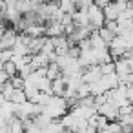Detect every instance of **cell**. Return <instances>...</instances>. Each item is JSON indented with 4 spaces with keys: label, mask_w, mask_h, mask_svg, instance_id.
<instances>
[{
    "label": "cell",
    "mask_w": 133,
    "mask_h": 133,
    "mask_svg": "<svg viewBox=\"0 0 133 133\" xmlns=\"http://www.w3.org/2000/svg\"><path fill=\"white\" fill-rule=\"evenodd\" d=\"M69 106H68V100L64 97H57V95H51V98L48 100L46 106H42V113L46 117H49L51 120H58L60 117H64L68 113Z\"/></svg>",
    "instance_id": "6da1fadb"
},
{
    "label": "cell",
    "mask_w": 133,
    "mask_h": 133,
    "mask_svg": "<svg viewBox=\"0 0 133 133\" xmlns=\"http://www.w3.org/2000/svg\"><path fill=\"white\" fill-rule=\"evenodd\" d=\"M86 11H88V18H89V29H91V31H98V29L104 26V22H106L104 13H102V8L91 4Z\"/></svg>",
    "instance_id": "7a4b0ae2"
},
{
    "label": "cell",
    "mask_w": 133,
    "mask_h": 133,
    "mask_svg": "<svg viewBox=\"0 0 133 133\" xmlns=\"http://www.w3.org/2000/svg\"><path fill=\"white\" fill-rule=\"evenodd\" d=\"M97 113L102 115V117H106L109 122L118 118V108H117L113 102H109V100H106L104 104H100V106L97 108Z\"/></svg>",
    "instance_id": "3957f363"
},
{
    "label": "cell",
    "mask_w": 133,
    "mask_h": 133,
    "mask_svg": "<svg viewBox=\"0 0 133 133\" xmlns=\"http://www.w3.org/2000/svg\"><path fill=\"white\" fill-rule=\"evenodd\" d=\"M100 77H102V71H100V66L98 64L97 66H89V68H86L82 71V82H86V84H93Z\"/></svg>",
    "instance_id": "277c9868"
},
{
    "label": "cell",
    "mask_w": 133,
    "mask_h": 133,
    "mask_svg": "<svg viewBox=\"0 0 133 133\" xmlns=\"http://www.w3.org/2000/svg\"><path fill=\"white\" fill-rule=\"evenodd\" d=\"M64 33V26L58 20H46V37H60Z\"/></svg>",
    "instance_id": "5b68a950"
},
{
    "label": "cell",
    "mask_w": 133,
    "mask_h": 133,
    "mask_svg": "<svg viewBox=\"0 0 133 133\" xmlns=\"http://www.w3.org/2000/svg\"><path fill=\"white\" fill-rule=\"evenodd\" d=\"M71 20L77 28H86L89 26V18H88V11L86 9H75L71 13Z\"/></svg>",
    "instance_id": "8992f818"
},
{
    "label": "cell",
    "mask_w": 133,
    "mask_h": 133,
    "mask_svg": "<svg viewBox=\"0 0 133 133\" xmlns=\"http://www.w3.org/2000/svg\"><path fill=\"white\" fill-rule=\"evenodd\" d=\"M24 33L29 35L31 38H35V37H46V24H29L24 29Z\"/></svg>",
    "instance_id": "52a82bcc"
},
{
    "label": "cell",
    "mask_w": 133,
    "mask_h": 133,
    "mask_svg": "<svg viewBox=\"0 0 133 133\" xmlns=\"http://www.w3.org/2000/svg\"><path fill=\"white\" fill-rule=\"evenodd\" d=\"M64 91H66V78L60 75L58 78L51 80V93H53V95H57V97H62V95H64Z\"/></svg>",
    "instance_id": "ba28073f"
},
{
    "label": "cell",
    "mask_w": 133,
    "mask_h": 133,
    "mask_svg": "<svg viewBox=\"0 0 133 133\" xmlns=\"http://www.w3.org/2000/svg\"><path fill=\"white\" fill-rule=\"evenodd\" d=\"M46 40H48V37H35V38H31V40H29V44H28L29 53H31V55L40 53V49H42V48H44V44H46Z\"/></svg>",
    "instance_id": "9c48e42d"
},
{
    "label": "cell",
    "mask_w": 133,
    "mask_h": 133,
    "mask_svg": "<svg viewBox=\"0 0 133 133\" xmlns=\"http://www.w3.org/2000/svg\"><path fill=\"white\" fill-rule=\"evenodd\" d=\"M60 75H62V69L58 68V64H57V62H49L48 68H46V77H48L49 80H55V78H58Z\"/></svg>",
    "instance_id": "30bf717a"
},
{
    "label": "cell",
    "mask_w": 133,
    "mask_h": 133,
    "mask_svg": "<svg viewBox=\"0 0 133 133\" xmlns=\"http://www.w3.org/2000/svg\"><path fill=\"white\" fill-rule=\"evenodd\" d=\"M2 69L6 71V75H8L9 78H11V77H15V75H18V68H17V64H15L13 60H8V62H4Z\"/></svg>",
    "instance_id": "8fae6325"
},
{
    "label": "cell",
    "mask_w": 133,
    "mask_h": 133,
    "mask_svg": "<svg viewBox=\"0 0 133 133\" xmlns=\"http://www.w3.org/2000/svg\"><path fill=\"white\" fill-rule=\"evenodd\" d=\"M26 100H28V97H26L24 89H20V88H18V89H15V91H13V95H11V102H15V104H18V106H20V104H24Z\"/></svg>",
    "instance_id": "7c38bea8"
},
{
    "label": "cell",
    "mask_w": 133,
    "mask_h": 133,
    "mask_svg": "<svg viewBox=\"0 0 133 133\" xmlns=\"http://www.w3.org/2000/svg\"><path fill=\"white\" fill-rule=\"evenodd\" d=\"M58 6H60V11H62V13H69V15L77 9V6H75L73 0H60Z\"/></svg>",
    "instance_id": "4fadbf2b"
},
{
    "label": "cell",
    "mask_w": 133,
    "mask_h": 133,
    "mask_svg": "<svg viewBox=\"0 0 133 133\" xmlns=\"http://www.w3.org/2000/svg\"><path fill=\"white\" fill-rule=\"evenodd\" d=\"M97 33H98V37H100V38H102V40H104L106 44H109V42H111V40L115 38V33H111V31H109L108 28H104V26H102V28H100V29H98Z\"/></svg>",
    "instance_id": "5bb4252c"
},
{
    "label": "cell",
    "mask_w": 133,
    "mask_h": 133,
    "mask_svg": "<svg viewBox=\"0 0 133 133\" xmlns=\"http://www.w3.org/2000/svg\"><path fill=\"white\" fill-rule=\"evenodd\" d=\"M106 133H122V126L118 124V120H111V122H108Z\"/></svg>",
    "instance_id": "9a60e30c"
},
{
    "label": "cell",
    "mask_w": 133,
    "mask_h": 133,
    "mask_svg": "<svg viewBox=\"0 0 133 133\" xmlns=\"http://www.w3.org/2000/svg\"><path fill=\"white\" fill-rule=\"evenodd\" d=\"M100 66V71H102V75H108V73H113L115 71V62L111 60V62H104V64H98Z\"/></svg>",
    "instance_id": "2e32d148"
},
{
    "label": "cell",
    "mask_w": 133,
    "mask_h": 133,
    "mask_svg": "<svg viewBox=\"0 0 133 133\" xmlns=\"http://www.w3.org/2000/svg\"><path fill=\"white\" fill-rule=\"evenodd\" d=\"M104 28H108L111 33H115L117 35V31H118V24H117V20H106L104 22Z\"/></svg>",
    "instance_id": "e0dca14e"
},
{
    "label": "cell",
    "mask_w": 133,
    "mask_h": 133,
    "mask_svg": "<svg viewBox=\"0 0 133 133\" xmlns=\"http://www.w3.org/2000/svg\"><path fill=\"white\" fill-rule=\"evenodd\" d=\"M11 57H13V51L11 49H2L0 51V62H8V60H11Z\"/></svg>",
    "instance_id": "ac0fdd59"
},
{
    "label": "cell",
    "mask_w": 133,
    "mask_h": 133,
    "mask_svg": "<svg viewBox=\"0 0 133 133\" xmlns=\"http://www.w3.org/2000/svg\"><path fill=\"white\" fill-rule=\"evenodd\" d=\"M8 80H9V77L6 75V71H4V69H0V88H2Z\"/></svg>",
    "instance_id": "d6986e66"
},
{
    "label": "cell",
    "mask_w": 133,
    "mask_h": 133,
    "mask_svg": "<svg viewBox=\"0 0 133 133\" xmlns=\"http://www.w3.org/2000/svg\"><path fill=\"white\" fill-rule=\"evenodd\" d=\"M109 2H111V0H93V4H95V6H98V8H106Z\"/></svg>",
    "instance_id": "ffe728a7"
},
{
    "label": "cell",
    "mask_w": 133,
    "mask_h": 133,
    "mask_svg": "<svg viewBox=\"0 0 133 133\" xmlns=\"http://www.w3.org/2000/svg\"><path fill=\"white\" fill-rule=\"evenodd\" d=\"M40 4H48V2H51V0H38Z\"/></svg>",
    "instance_id": "44dd1931"
},
{
    "label": "cell",
    "mask_w": 133,
    "mask_h": 133,
    "mask_svg": "<svg viewBox=\"0 0 133 133\" xmlns=\"http://www.w3.org/2000/svg\"><path fill=\"white\" fill-rule=\"evenodd\" d=\"M73 2H77V0H73Z\"/></svg>",
    "instance_id": "7402d4cb"
},
{
    "label": "cell",
    "mask_w": 133,
    "mask_h": 133,
    "mask_svg": "<svg viewBox=\"0 0 133 133\" xmlns=\"http://www.w3.org/2000/svg\"><path fill=\"white\" fill-rule=\"evenodd\" d=\"M131 4H133V0H131Z\"/></svg>",
    "instance_id": "603a6c76"
},
{
    "label": "cell",
    "mask_w": 133,
    "mask_h": 133,
    "mask_svg": "<svg viewBox=\"0 0 133 133\" xmlns=\"http://www.w3.org/2000/svg\"><path fill=\"white\" fill-rule=\"evenodd\" d=\"M58 2H60V0H58Z\"/></svg>",
    "instance_id": "cb8c5ba5"
}]
</instances>
